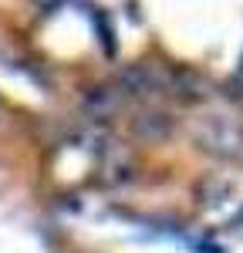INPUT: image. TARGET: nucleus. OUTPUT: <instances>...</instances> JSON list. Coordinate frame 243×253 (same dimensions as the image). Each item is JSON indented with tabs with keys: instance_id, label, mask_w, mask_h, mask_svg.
<instances>
[{
	"instance_id": "nucleus-1",
	"label": "nucleus",
	"mask_w": 243,
	"mask_h": 253,
	"mask_svg": "<svg viewBox=\"0 0 243 253\" xmlns=\"http://www.w3.org/2000/svg\"><path fill=\"white\" fill-rule=\"evenodd\" d=\"M186 135L200 156L213 159V162H226V166L243 162V118L230 108L209 105V108L193 112Z\"/></svg>"
},
{
	"instance_id": "nucleus-2",
	"label": "nucleus",
	"mask_w": 243,
	"mask_h": 253,
	"mask_svg": "<svg viewBox=\"0 0 243 253\" xmlns=\"http://www.w3.org/2000/svg\"><path fill=\"white\" fill-rule=\"evenodd\" d=\"M176 128V118L169 115L162 105H139V112L132 115V132L145 142H159Z\"/></svg>"
},
{
	"instance_id": "nucleus-3",
	"label": "nucleus",
	"mask_w": 243,
	"mask_h": 253,
	"mask_svg": "<svg viewBox=\"0 0 243 253\" xmlns=\"http://www.w3.org/2000/svg\"><path fill=\"white\" fill-rule=\"evenodd\" d=\"M40 3H47V0H40Z\"/></svg>"
}]
</instances>
